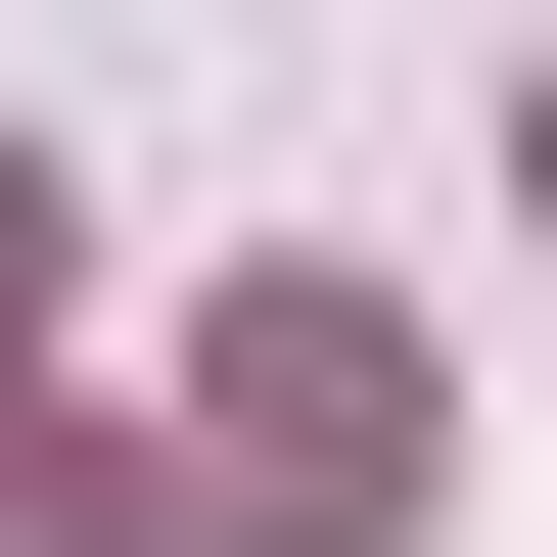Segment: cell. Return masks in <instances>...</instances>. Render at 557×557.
I'll return each mask as SVG.
<instances>
[{
	"instance_id": "cell-1",
	"label": "cell",
	"mask_w": 557,
	"mask_h": 557,
	"mask_svg": "<svg viewBox=\"0 0 557 557\" xmlns=\"http://www.w3.org/2000/svg\"><path fill=\"white\" fill-rule=\"evenodd\" d=\"M418 465H465V418H418L372 278H233V325H186V557H418Z\"/></svg>"
},
{
	"instance_id": "cell-2",
	"label": "cell",
	"mask_w": 557,
	"mask_h": 557,
	"mask_svg": "<svg viewBox=\"0 0 557 557\" xmlns=\"http://www.w3.org/2000/svg\"><path fill=\"white\" fill-rule=\"evenodd\" d=\"M0 557H139V465H47V418H0Z\"/></svg>"
},
{
	"instance_id": "cell-3",
	"label": "cell",
	"mask_w": 557,
	"mask_h": 557,
	"mask_svg": "<svg viewBox=\"0 0 557 557\" xmlns=\"http://www.w3.org/2000/svg\"><path fill=\"white\" fill-rule=\"evenodd\" d=\"M0 418H47V186H0Z\"/></svg>"
}]
</instances>
